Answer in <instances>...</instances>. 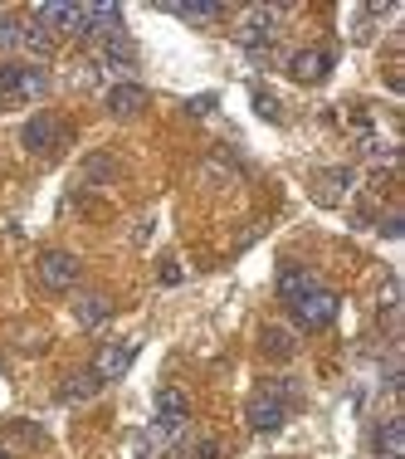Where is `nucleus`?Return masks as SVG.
Returning a JSON list of instances; mask_svg holds the SVG:
<instances>
[{"mask_svg":"<svg viewBox=\"0 0 405 459\" xmlns=\"http://www.w3.org/2000/svg\"><path fill=\"white\" fill-rule=\"evenodd\" d=\"M283 420H289V396H283L279 381H269V386H259L254 396H249V430L273 435Z\"/></svg>","mask_w":405,"mask_h":459,"instance_id":"f03ea898","label":"nucleus"},{"mask_svg":"<svg viewBox=\"0 0 405 459\" xmlns=\"http://www.w3.org/2000/svg\"><path fill=\"white\" fill-rule=\"evenodd\" d=\"M401 225H405V221H401V215H386V225H381V230H386V235H391V239H401Z\"/></svg>","mask_w":405,"mask_h":459,"instance_id":"393cba45","label":"nucleus"},{"mask_svg":"<svg viewBox=\"0 0 405 459\" xmlns=\"http://www.w3.org/2000/svg\"><path fill=\"white\" fill-rule=\"evenodd\" d=\"M64 137V123L54 113H35L25 123V133H20V142H25V152H35V157H45V152H54V142Z\"/></svg>","mask_w":405,"mask_h":459,"instance_id":"1a4fd4ad","label":"nucleus"},{"mask_svg":"<svg viewBox=\"0 0 405 459\" xmlns=\"http://www.w3.org/2000/svg\"><path fill=\"white\" fill-rule=\"evenodd\" d=\"M0 459H15V455H10V450H5V445H0Z\"/></svg>","mask_w":405,"mask_h":459,"instance_id":"a878e982","label":"nucleus"},{"mask_svg":"<svg viewBox=\"0 0 405 459\" xmlns=\"http://www.w3.org/2000/svg\"><path fill=\"white\" fill-rule=\"evenodd\" d=\"M133 362H137V342H133V337H123V342H103V347H98V357H93L89 371L108 386V381H123L127 371H133Z\"/></svg>","mask_w":405,"mask_h":459,"instance_id":"39448f33","label":"nucleus"},{"mask_svg":"<svg viewBox=\"0 0 405 459\" xmlns=\"http://www.w3.org/2000/svg\"><path fill=\"white\" fill-rule=\"evenodd\" d=\"M49 69L45 64H0V98H25V103H35V98L49 93Z\"/></svg>","mask_w":405,"mask_h":459,"instance_id":"f257e3e1","label":"nucleus"},{"mask_svg":"<svg viewBox=\"0 0 405 459\" xmlns=\"http://www.w3.org/2000/svg\"><path fill=\"white\" fill-rule=\"evenodd\" d=\"M279 25H283V10L279 5H254L245 10V20H239V45L249 49H264L279 39Z\"/></svg>","mask_w":405,"mask_h":459,"instance_id":"20e7f679","label":"nucleus"},{"mask_svg":"<svg viewBox=\"0 0 405 459\" xmlns=\"http://www.w3.org/2000/svg\"><path fill=\"white\" fill-rule=\"evenodd\" d=\"M215 108V93H205V98H191V113H211Z\"/></svg>","mask_w":405,"mask_h":459,"instance_id":"5701e85b","label":"nucleus"},{"mask_svg":"<svg viewBox=\"0 0 405 459\" xmlns=\"http://www.w3.org/2000/svg\"><path fill=\"white\" fill-rule=\"evenodd\" d=\"M347 181H352V171H323V177H317V195H323V201H337Z\"/></svg>","mask_w":405,"mask_h":459,"instance_id":"aec40b11","label":"nucleus"},{"mask_svg":"<svg viewBox=\"0 0 405 459\" xmlns=\"http://www.w3.org/2000/svg\"><path fill=\"white\" fill-rule=\"evenodd\" d=\"M25 49V20L20 15H0V54Z\"/></svg>","mask_w":405,"mask_h":459,"instance_id":"6ab92c4d","label":"nucleus"},{"mask_svg":"<svg viewBox=\"0 0 405 459\" xmlns=\"http://www.w3.org/2000/svg\"><path fill=\"white\" fill-rule=\"evenodd\" d=\"M167 15H177V20H191V25H211V20H220L225 15V5H215V0H167Z\"/></svg>","mask_w":405,"mask_h":459,"instance_id":"4468645a","label":"nucleus"},{"mask_svg":"<svg viewBox=\"0 0 405 459\" xmlns=\"http://www.w3.org/2000/svg\"><path fill=\"white\" fill-rule=\"evenodd\" d=\"M83 39H98V45H113L123 39V5H83Z\"/></svg>","mask_w":405,"mask_h":459,"instance_id":"6e6552de","label":"nucleus"},{"mask_svg":"<svg viewBox=\"0 0 405 459\" xmlns=\"http://www.w3.org/2000/svg\"><path fill=\"white\" fill-rule=\"evenodd\" d=\"M147 103H151V93L142 89V83H117V89H108V113L113 117H137Z\"/></svg>","mask_w":405,"mask_h":459,"instance_id":"9b49d317","label":"nucleus"},{"mask_svg":"<svg viewBox=\"0 0 405 459\" xmlns=\"http://www.w3.org/2000/svg\"><path fill=\"white\" fill-rule=\"evenodd\" d=\"M98 391H103V381H98L93 371H79V377H69V386H64V401L79 406V401H93Z\"/></svg>","mask_w":405,"mask_h":459,"instance_id":"f3484780","label":"nucleus"},{"mask_svg":"<svg viewBox=\"0 0 405 459\" xmlns=\"http://www.w3.org/2000/svg\"><path fill=\"white\" fill-rule=\"evenodd\" d=\"M185 420H191V401H185V391L161 386L157 391V425H151V435H157V440H177V435L185 430Z\"/></svg>","mask_w":405,"mask_h":459,"instance_id":"7ed1b4c3","label":"nucleus"},{"mask_svg":"<svg viewBox=\"0 0 405 459\" xmlns=\"http://www.w3.org/2000/svg\"><path fill=\"white\" fill-rule=\"evenodd\" d=\"M327 69H332V54H327V49H298V54L289 59V74H293L298 83H317Z\"/></svg>","mask_w":405,"mask_h":459,"instance_id":"f8f14e48","label":"nucleus"},{"mask_svg":"<svg viewBox=\"0 0 405 459\" xmlns=\"http://www.w3.org/2000/svg\"><path fill=\"white\" fill-rule=\"evenodd\" d=\"M103 177H113V161H108V157H98V161L83 167V181H103Z\"/></svg>","mask_w":405,"mask_h":459,"instance_id":"4be33fe9","label":"nucleus"},{"mask_svg":"<svg viewBox=\"0 0 405 459\" xmlns=\"http://www.w3.org/2000/svg\"><path fill=\"white\" fill-rule=\"evenodd\" d=\"M79 274H83V264L69 255V249H45V255H39V283H45V289L64 293V289L79 283Z\"/></svg>","mask_w":405,"mask_h":459,"instance_id":"423d86ee","label":"nucleus"},{"mask_svg":"<svg viewBox=\"0 0 405 459\" xmlns=\"http://www.w3.org/2000/svg\"><path fill=\"white\" fill-rule=\"evenodd\" d=\"M259 113H264L269 123H273V117H279V108H273V98H269V93H259Z\"/></svg>","mask_w":405,"mask_h":459,"instance_id":"b1692460","label":"nucleus"},{"mask_svg":"<svg viewBox=\"0 0 405 459\" xmlns=\"http://www.w3.org/2000/svg\"><path fill=\"white\" fill-rule=\"evenodd\" d=\"M35 25L49 30V35H79L83 5H35Z\"/></svg>","mask_w":405,"mask_h":459,"instance_id":"9d476101","label":"nucleus"},{"mask_svg":"<svg viewBox=\"0 0 405 459\" xmlns=\"http://www.w3.org/2000/svg\"><path fill=\"white\" fill-rule=\"evenodd\" d=\"M73 318H79L83 327H103L108 318H113V303H108L103 293H89V299L73 303Z\"/></svg>","mask_w":405,"mask_h":459,"instance_id":"dca6fc26","label":"nucleus"},{"mask_svg":"<svg viewBox=\"0 0 405 459\" xmlns=\"http://www.w3.org/2000/svg\"><path fill=\"white\" fill-rule=\"evenodd\" d=\"M313 283H317V279L308 274V269H283V274H279V293H283V303H293L298 293H308Z\"/></svg>","mask_w":405,"mask_h":459,"instance_id":"a211bd4d","label":"nucleus"},{"mask_svg":"<svg viewBox=\"0 0 405 459\" xmlns=\"http://www.w3.org/2000/svg\"><path fill=\"white\" fill-rule=\"evenodd\" d=\"M376 455L381 459H405V420L401 415H386L376 425Z\"/></svg>","mask_w":405,"mask_h":459,"instance_id":"ddd939ff","label":"nucleus"},{"mask_svg":"<svg viewBox=\"0 0 405 459\" xmlns=\"http://www.w3.org/2000/svg\"><path fill=\"white\" fill-rule=\"evenodd\" d=\"M259 352H264L269 362H289V357L298 352V342H293V333H283V327H264V333H259Z\"/></svg>","mask_w":405,"mask_h":459,"instance_id":"2eb2a0df","label":"nucleus"},{"mask_svg":"<svg viewBox=\"0 0 405 459\" xmlns=\"http://www.w3.org/2000/svg\"><path fill=\"white\" fill-rule=\"evenodd\" d=\"M289 308H293V318H298L303 327H327V323L337 318V299L323 289V283H313L308 293H298Z\"/></svg>","mask_w":405,"mask_h":459,"instance_id":"0eeeda50","label":"nucleus"},{"mask_svg":"<svg viewBox=\"0 0 405 459\" xmlns=\"http://www.w3.org/2000/svg\"><path fill=\"white\" fill-rule=\"evenodd\" d=\"M25 49H30V54H45V59H49V54H54V35L30 20V25H25Z\"/></svg>","mask_w":405,"mask_h":459,"instance_id":"412c9836","label":"nucleus"}]
</instances>
